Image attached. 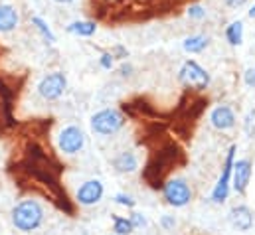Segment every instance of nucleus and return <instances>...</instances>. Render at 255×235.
I'll use <instances>...</instances> for the list:
<instances>
[{
	"mask_svg": "<svg viewBox=\"0 0 255 235\" xmlns=\"http://www.w3.org/2000/svg\"><path fill=\"white\" fill-rule=\"evenodd\" d=\"M12 226L22 234H32L44 224V208L36 200H22L12 208Z\"/></svg>",
	"mask_w": 255,
	"mask_h": 235,
	"instance_id": "1",
	"label": "nucleus"
},
{
	"mask_svg": "<svg viewBox=\"0 0 255 235\" xmlns=\"http://www.w3.org/2000/svg\"><path fill=\"white\" fill-rule=\"evenodd\" d=\"M125 124V117L119 109H101L91 117V130L99 136H111L115 132H119Z\"/></svg>",
	"mask_w": 255,
	"mask_h": 235,
	"instance_id": "2",
	"label": "nucleus"
},
{
	"mask_svg": "<svg viewBox=\"0 0 255 235\" xmlns=\"http://www.w3.org/2000/svg\"><path fill=\"white\" fill-rule=\"evenodd\" d=\"M178 79L182 81V85L196 89V91H204L212 83V77H210L208 69H204L196 59H186L182 63V67L178 71Z\"/></svg>",
	"mask_w": 255,
	"mask_h": 235,
	"instance_id": "3",
	"label": "nucleus"
},
{
	"mask_svg": "<svg viewBox=\"0 0 255 235\" xmlns=\"http://www.w3.org/2000/svg\"><path fill=\"white\" fill-rule=\"evenodd\" d=\"M67 89V75L64 71H52L38 83V95L44 101H58Z\"/></svg>",
	"mask_w": 255,
	"mask_h": 235,
	"instance_id": "4",
	"label": "nucleus"
},
{
	"mask_svg": "<svg viewBox=\"0 0 255 235\" xmlns=\"http://www.w3.org/2000/svg\"><path fill=\"white\" fill-rule=\"evenodd\" d=\"M85 146V132L77 126V124H69L64 126L58 134V148L67 154V156H73L77 152H81Z\"/></svg>",
	"mask_w": 255,
	"mask_h": 235,
	"instance_id": "5",
	"label": "nucleus"
},
{
	"mask_svg": "<svg viewBox=\"0 0 255 235\" xmlns=\"http://www.w3.org/2000/svg\"><path fill=\"white\" fill-rule=\"evenodd\" d=\"M162 194H164V200H166L170 206H174V208H184L192 200L190 186H188V182L182 180V178H174V180L166 182Z\"/></svg>",
	"mask_w": 255,
	"mask_h": 235,
	"instance_id": "6",
	"label": "nucleus"
},
{
	"mask_svg": "<svg viewBox=\"0 0 255 235\" xmlns=\"http://www.w3.org/2000/svg\"><path fill=\"white\" fill-rule=\"evenodd\" d=\"M234 156H236V146H230L228 150V156H226V162H224V168H222V174L220 180L212 192V200L216 204H222L228 200V194H230V184H232V170H234Z\"/></svg>",
	"mask_w": 255,
	"mask_h": 235,
	"instance_id": "7",
	"label": "nucleus"
},
{
	"mask_svg": "<svg viewBox=\"0 0 255 235\" xmlns=\"http://www.w3.org/2000/svg\"><path fill=\"white\" fill-rule=\"evenodd\" d=\"M103 194H105V186H103L101 180H87V182H83L79 186V190L75 194V200H77L79 206H87L89 208V206L99 204Z\"/></svg>",
	"mask_w": 255,
	"mask_h": 235,
	"instance_id": "8",
	"label": "nucleus"
},
{
	"mask_svg": "<svg viewBox=\"0 0 255 235\" xmlns=\"http://www.w3.org/2000/svg\"><path fill=\"white\" fill-rule=\"evenodd\" d=\"M252 160L248 158H240L238 162H234V170H232V184H234V190L238 194H246L248 186H250V180H252Z\"/></svg>",
	"mask_w": 255,
	"mask_h": 235,
	"instance_id": "9",
	"label": "nucleus"
},
{
	"mask_svg": "<svg viewBox=\"0 0 255 235\" xmlns=\"http://www.w3.org/2000/svg\"><path fill=\"white\" fill-rule=\"evenodd\" d=\"M210 122L218 130H230L236 126V113L230 105H218L210 113Z\"/></svg>",
	"mask_w": 255,
	"mask_h": 235,
	"instance_id": "10",
	"label": "nucleus"
},
{
	"mask_svg": "<svg viewBox=\"0 0 255 235\" xmlns=\"http://www.w3.org/2000/svg\"><path fill=\"white\" fill-rule=\"evenodd\" d=\"M230 224L238 232H250L254 228V212L248 206H236L230 210Z\"/></svg>",
	"mask_w": 255,
	"mask_h": 235,
	"instance_id": "11",
	"label": "nucleus"
},
{
	"mask_svg": "<svg viewBox=\"0 0 255 235\" xmlns=\"http://www.w3.org/2000/svg\"><path fill=\"white\" fill-rule=\"evenodd\" d=\"M20 14L14 4H0V34H10L18 28Z\"/></svg>",
	"mask_w": 255,
	"mask_h": 235,
	"instance_id": "12",
	"label": "nucleus"
},
{
	"mask_svg": "<svg viewBox=\"0 0 255 235\" xmlns=\"http://www.w3.org/2000/svg\"><path fill=\"white\" fill-rule=\"evenodd\" d=\"M67 34H73L77 38H91L97 32V24L91 20H73L65 26Z\"/></svg>",
	"mask_w": 255,
	"mask_h": 235,
	"instance_id": "13",
	"label": "nucleus"
},
{
	"mask_svg": "<svg viewBox=\"0 0 255 235\" xmlns=\"http://www.w3.org/2000/svg\"><path fill=\"white\" fill-rule=\"evenodd\" d=\"M113 166H115V170L121 172V174H130V172H134V170L138 168V160H136V156H134L132 152H121V154L113 160Z\"/></svg>",
	"mask_w": 255,
	"mask_h": 235,
	"instance_id": "14",
	"label": "nucleus"
},
{
	"mask_svg": "<svg viewBox=\"0 0 255 235\" xmlns=\"http://www.w3.org/2000/svg\"><path fill=\"white\" fill-rule=\"evenodd\" d=\"M208 44H210V38H208V36H204V34H194V36H188V38L184 40L182 48H184V52H188V54H200V52H204V50L208 48Z\"/></svg>",
	"mask_w": 255,
	"mask_h": 235,
	"instance_id": "15",
	"label": "nucleus"
},
{
	"mask_svg": "<svg viewBox=\"0 0 255 235\" xmlns=\"http://www.w3.org/2000/svg\"><path fill=\"white\" fill-rule=\"evenodd\" d=\"M30 22H32V26L36 28V32L44 38V42H46V44H56V42H58V38H56L54 30L50 28V24H48L42 16H32V20H30Z\"/></svg>",
	"mask_w": 255,
	"mask_h": 235,
	"instance_id": "16",
	"label": "nucleus"
},
{
	"mask_svg": "<svg viewBox=\"0 0 255 235\" xmlns=\"http://www.w3.org/2000/svg\"><path fill=\"white\" fill-rule=\"evenodd\" d=\"M226 40L230 46H242L244 44V22L242 20H234L228 28H226Z\"/></svg>",
	"mask_w": 255,
	"mask_h": 235,
	"instance_id": "17",
	"label": "nucleus"
},
{
	"mask_svg": "<svg viewBox=\"0 0 255 235\" xmlns=\"http://www.w3.org/2000/svg\"><path fill=\"white\" fill-rule=\"evenodd\" d=\"M113 232L119 235H128L134 232V226L128 218H121V216H113Z\"/></svg>",
	"mask_w": 255,
	"mask_h": 235,
	"instance_id": "18",
	"label": "nucleus"
},
{
	"mask_svg": "<svg viewBox=\"0 0 255 235\" xmlns=\"http://www.w3.org/2000/svg\"><path fill=\"white\" fill-rule=\"evenodd\" d=\"M186 14H188V18H192V20H202V18H206V10H204V6H200V4L190 6V8L186 10Z\"/></svg>",
	"mask_w": 255,
	"mask_h": 235,
	"instance_id": "19",
	"label": "nucleus"
},
{
	"mask_svg": "<svg viewBox=\"0 0 255 235\" xmlns=\"http://www.w3.org/2000/svg\"><path fill=\"white\" fill-rule=\"evenodd\" d=\"M99 65H101L103 69H107V71H111V69H113V65H115V58L111 56V52L101 54V58H99Z\"/></svg>",
	"mask_w": 255,
	"mask_h": 235,
	"instance_id": "20",
	"label": "nucleus"
},
{
	"mask_svg": "<svg viewBox=\"0 0 255 235\" xmlns=\"http://www.w3.org/2000/svg\"><path fill=\"white\" fill-rule=\"evenodd\" d=\"M246 132H248L250 136H255V109L250 111L248 117H246Z\"/></svg>",
	"mask_w": 255,
	"mask_h": 235,
	"instance_id": "21",
	"label": "nucleus"
},
{
	"mask_svg": "<svg viewBox=\"0 0 255 235\" xmlns=\"http://www.w3.org/2000/svg\"><path fill=\"white\" fill-rule=\"evenodd\" d=\"M115 202L121 204V206H125V208H128V210L134 208V204H136V202H134L130 196H127V194H117V196H115Z\"/></svg>",
	"mask_w": 255,
	"mask_h": 235,
	"instance_id": "22",
	"label": "nucleus"
},
{
	"mask_svg": "<svg viewBox=\"0 0 255 235\" xmlns=\"http://www.w3.org/2000/svg\"><path fill=\"white\" fill-rule=\"evenodd\" d=\"M111 56L115 59H127L128 58V50L125 46H115L113 50H111Z\"/></svg>",
	"mask_w": 255,
	"mask_h": 235,
	"instance_id": "23",
	"label": "nucleus"
},
{
	"mask_svg": "<svg viewBox=\"0 0 255 235\" xmlns=\"http://www.w3.org/2000/svg\"><path fill=\"white\" fill-rule=\"evenodd\" d=\"M244 81H246V85H248V87L255 89V67H250V69L246 71V75H244Z\"/></svg>",
	"mask_w": 255,
	"mask_h": 235,
	"instance_id": "24",
	"label": "nucleus"
},
{
	"mask_svg": "<svg viewBox=\"0 0 255 235\" xmlns=\"http://www.w3.org/2000/svg\"><path fill=\"white\" fill-rule=\"evenodd\" d=\"M130 222H132V226L134 228H144L146 226V220L142 218V214H130V218H128Z\"/></svg>",
	"mask_w": 255,
	"mask_h": 235,
	"instance_id": "25",
	"label": "nucleus"
},
{
	"mask_svg": "<svg viewBox=\"0 0 255 235\" xmlns=\"http://www.w3.org/2000/svg\"><path fill=\"white\" fill-rule=\"evenodd\" d=\"M160 226H162L166 232H170V230L176 226V220H174L172 216H162V220H160Z\"/></svg>",
	"mask_w": 255,
	"mask_h": 235,
	"instance_id": "26",
	"label": "nucleus"
},
{
	"mask_svg": "<svg viewBox=\"0 0 255 235\" xmlns=\"http://www.w3.org/2000/svg\"><path fill=\"white\" fill-rule=\"evenodd\" d=\"M248 2H250V0H224V4H226L228 8H234V10H236V8H242V6H246Z\"/></svg>",
	"mask_w": 255,
	"mask_h": 235,
	"instance_id": "27",
	"label": "nucleus"
},
{
	"mask_svg": "<svg viewBox=\"0 0 255 235\" xmlns=\"http://www.w3.org/2000/svg\"><path fill=\"white\" fill-rule=\"evenodd\" d=\"M119 71H121V75H123V77H127L128 73L132 71V65H128V63H123V65L119 67Z\"/></svg>",
	"mask_w": 255,
	"mask_h": 235,
	"instance_id": "28",
	"label": "nucleus"
},
{
	"mask_svg": "<svg viewBox=\"0 0 255 235\" xmlns=\"http://www.w3.org/2000/svg\"><path fill=\"white\" fill-rule=\"evenodd\" d=\"M248 14H250V18H252V20H255V4H252V8H250V12H248Z\"/></svg>",
	"mask_w": 255,
	"mask_h": 235,
	"instance_id": "29",
	"label": "nucleus"
},
{
	"mask_svg": "<svg viewBox=\"0 0 255 235\" xmlns=\"http://www.w3.org/2000/svg\"><path fill=\"white\" fill-rule=\"evenodd\" d=\"M54 2H58V4H73L75 0H54Z\"/></svg>",
	"mask_w": 255,
	"mask_h": 235,
	"instance_id": "30",
	"label": "nucleus"
},
{
	"mask_svg": "<svg viewBox=\"0 0 255 235\" xmlns=\"http://www.w3.org/2000/svg\"><path fill=\"white\" fill-rule=\"evenodd\" d=\"M113 235H119V234H113Z\"/></svg>",
	"mask_w": 255,
	"mask_h": 235,
	"instance_id": "31",
	"label": "nucleus"
}]
</instances>
